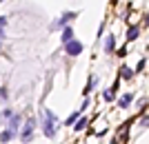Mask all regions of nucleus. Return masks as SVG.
<instances>
[{"mask_svg": "<svg viewBox=\"0 0 149 144\" xmlns=\"http://www.w3.org/2000/svg\"><path fill=\"white\" fill-rule=\"evenodd\" d=\"M0 98H2V102H7V98H9V91H7V87L0 89Z\"/></svg>", "mask_w": 149, "mask_h": 144, "instance_id": "f3484780", "label": "nucleus"}, {"mask_svg": "<svg viewBox=\"0 0 149 144\" xmlns=\"http://www.w3.org/2000/svg\"><path fill=\"white\" fill-rule=\"evenodd\" d=\"M2 2H5V0H2Z\"/></svg>", "mask_w": 149, "mask_h": 144, "instance_id": "4be33fe9", "label": "nucleus"}, {"mask_svg": "<svg viewBox=\"0 0 149 144\" xmlns=\"http://www.w3.org/2000/svg\"><path fill=\"white\" fill-rule=\"evenodd\" d=\"M89 124V118H85V115H82L80 120H78V122H76V126H74V131H82V129H85V126Z\"/></svg>", "mask_w": 149, "mask_h": 144, "instance_id": "f8f14e48", "label": "nucleus"}, {"mask_svg": "<svg viewBox=\"0 0 149 144\" xmlns=\"http://www.w3.org/2000/svg\"><path fill=\"white\" fill-rule=\"evenodd\" d=\"M7 20H9L7 16H2V18H0V27H2V29H7Z\"/></svg>", "mask_w": 149, "mask_h": 144, "instance_id": "a211bd4d", "label": "nucleus"}, {"mask_svg": "<svg viewBox=\"0 0 149 144\" xmlns=\"http://www.w3.org/2000/svg\"><path fill=\"white\" fill-rule=\"evenodd\" d=\"M147 22H149V13H147Z\"/></svg>", "mask_w": 149, "mask_h": 144, "instance_id": "412c9836", "label": "nucleus"}, {"mask_svg": "<svg viewBox=\"0 0 149 144\" xmlns=\"http://www.w3.org/2000/svg\"><path fill=\"white\" fill-rule=\"evenodd\" d=\"M120 78H125V80H131V78H134V71H131L129 67H120Z\"/></svg>", "mask_w": 149, "mask_h": 144, "instance_id": "ddd939ff", "label": "nucleus"}, {"mask_svg": "<svg viewBox=\"0 0 149 144\" xmlns=\"http://www.w3.org/2000/svg\"><path fill=\"white\" fill-rule=\"evenodd\" d=\"M82 49H85V47H82L80 40H74V42H69L67 47H65V53H67V56H80Z\"/></svg>", "mask_w": 149, "mask_h": 144, "instance_id": "7ed1b4c3", "label": "nucleus"}, {"mask_svg": "<svg viewBox=\"0 0 149 144\" xmlns=\"http://www.w3.org/2000/svg\"><path fill=\"white\" fill-rule=\"evenodd\" d=\"M80 109H78V111H74V113H71V115H69V118L67 120H65V124H67V126H76V122H78V120H80Z\"/></svg>", "mask_w": 149, "mask_h": 144, "instance_id": "6e6552de", "label": "nucleus"}, {"mask_svg": "<svg viewBox=\"0 0 149 144\" xmlns=\"http://www.w3.org/2000/svg\"><path fill=\"white\" fill-rule=\"evenodd\" d=\"M74 18H76V11H65V13L60 16V20H58L56 25H54V29H62V27L67 29V25H69V22H71Z\"/></svg>", "mask_w": 149, "mask_h": 144, "instance_id": "20e7f679", "label": "nucleus"}, {"mask_svg": "<svg viewBox=\"0 0 149 144\" xmlns=\"http://www.w3.org/2000/svg\"><path fill=\"white\" fill-rule=\"evenodd\" d=\"M93 84H96V78L91 75V78H89V82H87V87H85V91H82V93H85V95H89V93L93 91Z\"/></svg>", "mask_w": 149, "mask_h": 144, "instance_id": "4468645a", "label": "nucleus"}, {"mask_svg": "<svg viewBox=\"0 0 149 144\" xmlns=\"http://www.w3.org/2000/svg\"><path fill=\"white\" fill-rule=\"evenodd\" d=\"M131 100H134V93H125L123 98L118 100V107H120V109H127V107L131 104Z\"/></svg>", "mask_w": 149, "mask_h": 144, "instance_id": "1a4fd4ad", "label": "nucleus"}, {"mask_svg": "<svg viewBox=\"0 0 149 144\" xmlns=\"http://www.w3.org/2000/svg\"><path fill=\"white\" fill-rule=\"evenodd\" d=\"M13 138H16V131H11V129H7V126H5L2 133H0V142H2V144H9Z\"/></svg>", "mask_w": 149, "mask_h": 144, "instance_id": "39448f33", "label": "nucleus"}, {"mask_svg": "<svg viewBox=\"0 0 149 144\" xmlns=\"http://www.w3.org/2000/svg\"><path fill=\"white\" fill-rule=\"evenodd\" d=\"M60 40H62V44H65V47H67L69 42H74V29H71V27L62 29V36H60Z\"/></svg>", "mask_w": 149, "mask_h": 144, "instance_id": "423d86ee", "label": "nucleus"}, {"mask_svg": "<svg viewBox=\"0 0 149 144\" xmlns=\"http://www.w3.org/2000/svg\"><path fill=\"white\" fill-rule=\"evenodd\" d=\"M102 98H105V100H107V102H111V100H113V98H116V91H113V89H107L105 93H102Z\"/></svg>", "mask_w": 149, "mask_h": 144, "instance_id": "2eb2a0df", "label": "nucleus"}, {"mask_svg": "<svg viewBox=\"0 0 149 144\" xmlns=\"http://www.w3.org/2000/svg\"><path fill=\"white\" fill-rule=\"evenodd\" d=\"M13 115H16V113H13L9 107H5V109H2V118H5V120H11Z\"/></svg>", "mask_w": 149, "mask_h": 144, "instance_id": "dca6fc26", "label": "nucleus"}, {"mask_svg": "<svg viewBox=\"0 0 149 144\" xmlns=\"http://www.w3.org/2000/svg\"><path fill=\"white\" fill-rule=\"evenodd\" d=\"M140 126H149V115H145V118L140 120Z\"/></svg>", "mask_w": 149, "mask_h": 144, "instance_id": "6ab92c4d", "label": "nucleus"}, {"mask_svg": "<svg viewBox=\"0 0 149 144\" xmlns=\"http://www.w3.org/2000/svg\"><path fill=\"white\" fill-rule=\"evenodd\" d=\"M22 115H13L11 120H9V126H7V129H11V131H18V129H22Z\"/></svg>", "mask_w": 149, "mask_h": 144, "instance_id": "0eeeda50", "label": "nucleus"}, {"mask_svg": "<svg viewBox=\"0 0 149 144\" xmlns=\"http://www.w3.org/2000/svg\"><path fill=\"white\" fill-rule=\"evenodd\" d=\"M138 27H129V29H127V42H134V40H136L138 38Z\"/></svg>", "mask_w": 149, "mask_h": 144, "instance_id": "9d476101", "label": "nucleus"}, {"mask_svg": "<svg viewBox=\"0 0 149 144\" xmlns=\"http://www.w3.org/2000/svg\"><path fill=\"white\" fill-rule=\"evenodd\" d=\"M33 129H36V120L33 118H29L25 122V124H22V131H20V140H22V142H31V140H33Z\"/></svg>", "mask_w": 149, "mask_h": 144, "instance_id": "f03ea898", "label": "nucleus"}, {"mask_svg": "<svg viewBox=\"0 0 149 144\" xmlns=\"http://www.w3.org/2000/svg\"><path fill=\"white\" fill-rule=\"evenodd\" d=\"M40 122H42V133L45 138H56L58 133V118L51 109H42L40 111Z\"/></svg>", "mask_w": 149, "mask_h": 144, "instance_id": "f257e3e1", "label": "nucleus"}, {"mask_svg": "<svg viewBox=\"0 0 149 144\" xmlns=\"http://www.w3.org/2000/svg\"><path fill=\"white\" fill-rule=\"evenodd\" d=\"M113 47H116V38H113V36H107V40H105V51H107V53H111Z\"/></svg>", "mask_w": 149, "mask_h": 144, "instance_id": "9b49d317", "label": "nucleus"}, {"mask_svg": "<svg viewBox=\"0 0 149 144\" xmlns=\"http://www.w3.org/2000/svg\"><path fill=\"white\" fill-rule=\"evenodd\" d=\"M143 67H145V60H140V62H138V67H136V73H138V71H143Z\"/></svg>", "mask_w": 149, "mask_h": 144, "instance_id": "aec40b11", "label": "nucleus"}]
</instances>
